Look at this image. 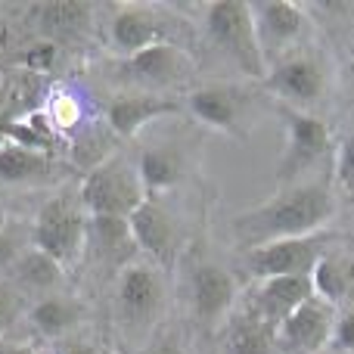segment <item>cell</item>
Returning a JSON list of instances; mask_svg holds the SVG:
<instances>
[{"mask_svg":"<svg viewBox=\"0 0 354 354\" xmlns=\"http://www.w3.org/2000/svg\"><path fill=\"white\" fill-rule=\"evenodd\" d=\"M333 212H336V199L324 183H299V187L280 189L274 199L236 214L233 233L249 252L268 243L324 233Z\"/></svg>","mask_w":354,"mask_h":354,"instance_id":"obj_1","label":"cell"},{"mask_svg":"<svg viewBox=\"0 0 354 354\" xmlns=\"http://www.w3.org/2000/svg\"><path fill=\"white\" fill-rule=\"evenodd\" d=\"M140 171L124 156H109L84 174L78 202L87 218H124L128 221L147 202Z\"/></svg>","mask_w":354,"mask_h":354,"instance_id":"obj_2","label":"cell"},{"mask_svg":"<svg viewBox=\"0 0 354 354\" xmlns=\"http://www.w3.org/2000/svg\"><path fill=\"white\" fill-rule=\"evenodd\" d=\"M205 16V35L233 66L249 78H261L268 75L261 56V44H258L255 19H252V3L243 0H218L202 10Z\"/></svg>","mask_w":354,"mask_h":354,"instance_id":"obj_3","label":"cell"},{"mask_svg":"<svg viewBox=\"0 0 354 354\" xmlns=\"http://www.w3.org/2000/svg\"><path fill=\"white\" fill-rule=\"evenodd\" d=\"M87 239V214L78 199L56 196L37 212L31 227V245L44 255H50L59 268L72 264L81 255Z\"/></svg>","mask_w":354,"mask_h":354,"instance_id":"obj_4","label":"cell"},{"mask_svg":"<svg viewBox=\"0 0 354 354\" xmlns=\"http://www.w3.org/2000/svg\"><path fill=\"white\" fill-rule=\"evenodd\" d=\"M330 233H314L301 239H283V243H268L245 252V268L261 280H277V277H311L317 261L330 252Z\"/></svg>","mask_w":354,"mask_h":354,"instance_id":"obj_5","label":"cell"},{"mask_svg":"<svg viewBox=\"0 0 354 354\" xmlns=\"http://www.w3.org/2000/svg\"><path fill=\"white\" fill-rule=\"evenodd\" d=\"M118 72H122V78L131 81V84L153 87V91H168V87H180L193 78L196 62L183 47L168 41V44H156V47H149V50H140V53H134V56H122Z\"/></svg>","mask_w":354,"mask_h":354,"instance_id":"obj_6","label":"cell"},{"mask_svg":"<svg viewBox=\"0 0 354 354\" xmlns=\"http://www.w3.org/2000/svg\"><path fill=\"white\" fill-rule=\"evenodd\" d=\"M252 19H255V31H258V44H261V56L264 66L292 56L305 37L308 28V16L305 6L299 3H286V0H268V3H252Z\"/></svg>","mask_w":354,"mask_h":354,"instance_id":"obj_7","label":"cell"},{"mask_svg":"<svg viewBox=\"0 0 354 354\" xmlns=\"http://www.w3.org/2000/svg\"><path fill=\"white\" fill-rule=\"evenodd\" d=\"M264 87H268L274 97H280V106L308 112V106H314L320 97H324L326 75L314 56L292 53V56H286V59L274 62V66L268 68Z\"/></svg>","mask_w":354,"mask_h":354,"instance_id":"obj_8","label":"cell"},{"mask_svg":"<svg viewBox=\"0 0 354 354\" xmlns=\"http://www.w3.org/2000/svg\"><path fill=\"white\" fill-rule=\"evenodd\" d=\"M118 314L128 326H147L156 320L165 301V286L156 264L131 261L128 268L118 270Z\"/></svg>","mask_w":354,"mask_h":354,"instance_id":"obj_9","label":"cell"},{"mask_svg":"<svg viewBox=\"0 0 354 354\" xmlns=\"http://www.w3.org/2000/svg\"><path fill=\"white\" fill-rule=\"evenodd\" d=\"M336 317V308L326 305L317 295H311L292 317L280 324V330L274 333V342L289 354H320L324 348H330Z\"/></svg>","mask_w":354,"mask_h":354,"instance_id":"obj_10","label":"cell"},{"mask_svg":"<svg viewBox=\"0 0 354 354\" xmlns=\"http://www.w3.org/2000/svg\"><path fill=\"white\" fill-rule=\"evenodd\" d=\"M280 118L286 124V149H283L280 174H299L330 153L333 137L324 118L301 109H289V106H280Z\"/></svg>","mask_w":354,"mask_h":354,"instance_id":"obj_11","label":"cell"},{"mask_svg":"<svg viewBox=\"0 0 354 354\" xmlns=\"http://www.w3.org/2000/svg\"><path fill=\"white\" fill-rule=\"evenodd\" d=\"M109 41L122 56H134L156 44H168V31L156 10L140 3H118L109 19Z\"/></svg>","mask_w":354,"mask_h":354,"instance_id":"obj_12","label":"cell"},{"mask_svg":"<svg viewBox=\"0 0 354 354\" xmlns=\"http://www.w3.org/2000/svg\"><path fill=\"white\" fill-rule=\"evenodd\" d=\"M314 295L311 277H277L261 280L252 292V314L270 330H280L283 320H289L308 299Z\"/></svg>","mask_w":354,"mask_h":354,"instance_id":"obj_13","label":"cell"},{"mask_svg":"<svg viewBox=\"0 0 354 354\" xmlns=\"http://www.w3.org/2000/svg\"><path fill=\"white\" fill-rule=\"evenodd\" d=\"M236 301V280L218 264H199L189 277V305L202 324H218Z\"/></svg>","mask_w":354,"mask_h":354,"instance_id":"obj_14","label":"cell"},{"mask_svg":"<svg viewBox=\"0 0 354 354\" xmlns=\"http://www.w3.org/2000/svg\"><path fill=\"white\" fill-rule=\"evenodd\" d=\"M134 243L140 252H147L159 268H168L174 261V249H177V230L174 221L165 208L156 199H147L134 214L128 218Z\"/></svg>","mask_w":354,"mask_h":354,"instance_id":"obj_15","label":"cell"},{"mask_svg":"<svg viewBox=\"0 0 354 354\" xmlns=\"http://www.w3.org/2000/svg\"><path fill=\"white\" fill-rule=\"evenodd\" d=\"M245 93H239L236 87H199L187 97V106L202 124L221 131V134H243V112H245Z\"/></svg>","mask_w":354,"mask_h":354,"instance_id":"obj_16","label":"cell"},{"mask_svg":"<svg viewBox=\"0 0 354 354\" xmlns=\"http://www.w3.org/2000/svg\"><path fill=\"white\" fill-rule=\"evenodd\" d=\"M180 112V103L174 97H162V93H134V97H118L109 106L106 118H109V131L118 137H134L147 128L149 122L162 115H174Z\"/></svg>","mask_w":354,"mask_h":354,"instance_id":"obj_17","label":"cell"},{"mask_svg":"<svg viewBox=\"0 0 354 354\" xmlns=\"http://www.w3.org/2000/svg\"><path fill=\"white\" fill-rule=\"evenodd\" d=\"M84 245H91L97 252V258L112 261L118 270L128 268L137 252L134 233H131V224L124 218H87Z\"/></svg>","mask_w":354,"mask_h":354,"instance_id":"obj_18","label":"cell"},{"mask_svg":"<svg viewBox=\"0 0 354 354\" xmlns=\"http://www.w3.org/2000/svg\"><path fill=\"white\" fill-rule=\"evenodd\" d=\"M93 6L81 3V0H53V3H37L31 6V22L41 25L44 35L62 37V41H75L91 28Z\"/></svg>","mask_w":354,"mask_h":354,"instance_id":"obj_19","label":"cell"},{"mask_svg":"<svg viewBox=\"0 0 354 354\" xmlns=\"http://www.w3.org/2000/svg\"><path fill=\"white\" fill-rule=\"evenodd\" d=\"M311 286H314V295L333 308L348 301L354 295V258L330 249L317 261V268L311 270Z\"/></svg>","mask_w":354,"mask_h":354,"instance_id":"obj_20","label":"cell"},{"mask_svg":"<svg viewBox=\"0 0 354 354\" xmlns=\"http://www.w3.org/2000/svg\"><path fill=\"white\" fill-rule=\"evenodd\" d=\"M81 314H84L81 305L72 301L68 295H47L31 308V326L44 339H66L78 326Z\"/></svg>","mask_w":354,"mask_h":354,"instance_id":"obj_21","label":"cell"},{"mask_svg":"<svg viewBox=\"0 0 354 354\" xmlns=\"http://www.w3.org/2000/svg\"><path fill=\"white\" fill-rule=\"evenodd\" d=\"M137 171H140L143 189H147L149 199H156V193H165L171 189L177 180H180V156L168 147H153V149H143L140 162H137Z\"/></svg>","mask_w":354,"mask_h":354,"instance_id":"obj_22","label":"cell"},{"mask_svg":"<svg viewBox=\"0 0 354 354\" xmlns=\"http://www.w3.org/2000/svg\"><path fill=\"white\" fill-rule=\"evenodd\" d=\"M277 342H274V330L264 326L255 314H243L230 324L227 330V342H224V354H274Z\"/></svg>","mask_w":354,"mask_h":354,"instance_id":"obj_23","label":"cell"},{"mask_svg":"<svg viewBox=\"0 0 354 354\" xmlns=\"http://www.w3.org/2000/svg\"><path fill=\"white\" fill-rule=\"evenodd\" d=\"M12 277H16L19 286L31 289V292H44V289H53L56 283H59L62 268L50 255H44V252H37L35 245H31V249H25L22 255L16 258Z\"/></svg>","mask_w":354,"mask_h":354,"instance_id":"obj_24","label":"cell"},{"mask_svg":"<svg viewBox=\"0 0 354 354\" xmlns=\"http://www.w3.org/2000/svg\"><path fill=\"white\" fill-rule=\"evenodd\" d=\"M50 168L47 153H35V149L16 147V143H6L0 149V180L6 183H25V180H37L44 177Z\"/></svg>","mask_w":354,"mask_h":354,"instance_id":"obj_25","label":"cell"},{"mask_svg":"<svg viewBox=\"0 0 354 354\" xmlns=\"http://www.w3.org/2000/svg\"><path fill=\"white\" fill-rule=\"evenodd\" d=\"M336 180L342 193L354 202V128L345 134L342 147H339V162H336Z\"/></svg>","mask_w":354,"mask_h":354,"instance_id":"obj_26","label":"cell"},{"mask_svg":"<svg viewBox=\"0 0 354 354\" xmlns=\"http://www.w3.org/2000/svg\"><path fill=\"white\" fill-rule=\"evenodd\" d=\"M330 348L336 351H354V311H345L336 317V330H333Z\"/></svg>","mask_w":354,"mask_h":354,"instance_id":"obj_27","label":"cell"},{"mask_svg":"<svg viewBox=\"0 0 354 354\" xmlns=\"http://www.w3.org/2000/svg\"><path fill=\"white\" fill-rule=\"evenodd\" d=\"M19 299L10 292V289H0V333H6L12 324L19 320Z\"/></svg>","mask_w":354,"mask_h":354,"instance_id":"obj_28","label":"cell"},{"mask_svg":"<svg viewBox=\"0 0 354 354\" xmlns=\"http://www.w3.org/2000/svg\"><path fill=\"white\" fill-rule=\"evenodd\" d=\"M56 354H109V351H106L103 345H97V342H84V339H66V342H59Z\"/></svg>","mask_w":354,"mask_h":354,"instance_id":"obj_29","label":"cell"},{"mask_svg":"<svg viewBox=\"0 0 354 354\" xmlns=\"http://www.w3.org/2000/svg\"><path fill=\"white\" fill-rule=\"evenodd\" d=\"M53 53H56V50L50 47V44H41V47H31L28 53H25V66H28V68H47L50 62H53Z\"/></svg>","mask_w":354,"mask_h":354,"instance_id":"obj_30","label":"cell"},{"mask_svg":"<svg viewBox=\"0 0 354 354\" xmlns=\"http://www.w3.org/2000/svg\"><path fill=\"white\" fill-rule=\"evenodd\" d=\"M149 354H183V351H180V345H177V339L165 336V339H162V342L156 345V348L149 351Z\"/></svg>","mask_w":354,"mask_h":354,"instance_id":"obj_31","label":"cell"},{"mask_svg":"<svg viewBox=\"0 0 354 354\" xmlns=\"http://www.w3.org/2000/svg\"><path fill=\"white\" fill-rule=\"evenodd\" d=\"M0 354H31V351L22 348V345H0Z\"/></svg>","mask_w":354,"mask_h":354,"instance_id":"obj_32","label":"cell"},{"mask_svg":"<svg viewBox=\"0 0 354 354\" xmlns=\"http://www.w3.org/2000/svg\"><path fill=\"white\" fill-rule=\"evenodd\" d=\"M3 224H6V221H3V214H0V230H3Z\"/></svg>","mask_w":354,"mask_h":354,"instance_id":"obj_33","label":"cell"},{"mask_svg":"<svg viewBox=\"0 0 354 354\" xmlns=\"http://www.w3.org/2000/svg\"><path fill=\"white\" fill-rule=\"evenodd\" d=\"M351 53H354V50H351Z\"/></svg>","mask_w":354,"mask_h":354,"instance_id":"obj_34","label":"cell"}]
</instances>
